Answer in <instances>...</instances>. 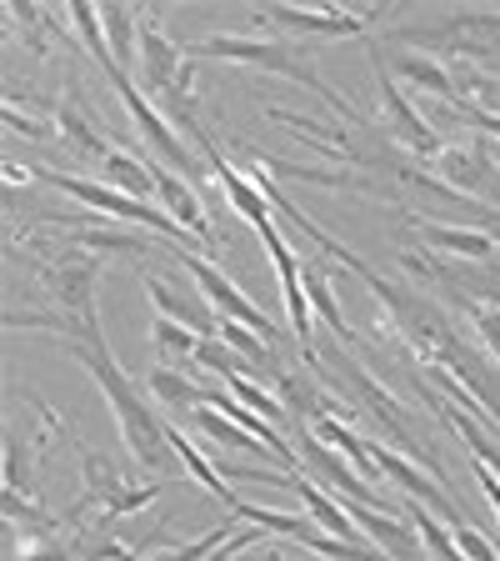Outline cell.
I'll use <instances>...</instances> for the list:
<instances>
[{"label": "cell", "instance_id": "1", "mask_svg": "<svg viewBox=\"0 0 500 561\" xmlns=\"http://www.w3.org/2000/svg\"><path fill=\"white\" fill-rule=\"evenodd\" d=\"M66 346H70V356L91 371V381L101 386L105 407L116 411L120 442L130 446L136 467H146L155 481H165L175 467H181V456H175V446H171V426L161 421V411L136 391V381L120 371V362L111 356V346H91V341H66Z\"/></svg>", "mask_w": 500, "mask_h": 561}, {"label": "cell", "instance_id": "2", "mask_svg": "<svg viewBox=\"0 0 500 561\" xmlns=\"http://www.w3.org/2000/svg\"><path fill=\"white\" fill-rule=\"evenodd\" d=\"M186 60H241V66H256V70H276L286 81L315 91L340 121H356V111H350V105L315 76V66H305V60L295 56V46H286V41H260V35H206V41H196V46L186 50Z\"/></svg>", "mask_w": 500, "mask_h": 561}, {"label": "cell", "instance_id": "3", "mask_svg": "<svg viewBox=\"0 0 500 561\" xmlns=\"http://www.w3.org/2000/svg\"><path fill=\"white\" fill-rule=\"evenodd\" d=\"M31 181H40V186H56L66 191L70 201H81V206L91 210H105V216H116V221H130V226H146V231L155 236L161 245H171V251H186L190 236L181 231V226L165 216L155 201H136L126 196V191L105 186V181H91V175H66V171H31Z\"/></svg>", "mask_w": 500, "mask_h": 561}, {"label": "cell", "instance_id": "4", "mask_svg": "<svg viewBox=\"0 0 500 561\" xmlns=\"http://www.w3.org/2000/svg\"><path fill=\"white\" fill-rule=\"evenodd\" d=\"M56 436H66L60 411L46 397L21 391V407H11V416H5V486L35 491V467H40V456Z\"/></svg>", "mask_w": 500, "mask_h": 561}, {"label": "cell", "instance_id": "5", "mask_svg": "<svg viewBox=\"0 0 500 561\" xmlns=\"http://www.w3.org/2000/svg\"><path fill=\"white\" fill-rule=\"evenodd\" d=\"M40 276V291L50 296L60 316L81 321V327H101V311H95V286H101V256L85 251V245H66L50 261L35 266Z\"/></svg>", "mask_w": 500, "mask_h": 561}, {"label": "cell", "instance_id": "6", "mask_svg": "<svg viewBox=\"0 0 500 561\" xmlns=\"http://www.w3.org/2000/svg\"><path fill=\"white\" fill-rule=\"evenodd\" d=\"M101 70H105V76H111V85H116L120 105H126V111H130V121H136V126H140V136L151 140V151L161 156V165H171L175 175H186V181H190V175H196V165H206V161H196V156L186 151V140L175 136V126L161 116V111H155L151 101H146V91H140V85L130 81V76L116 66V60H111V66H101Z\"/></svg>", "mask_w": 500, "mask_h": 561}, {"label": "cell", "instance_id": "7", "mask_svg": "<svg viewBox=\"0 0 500 561\" xmlns=\"http://www.w3.org/2000/svg\"><path fill=\"white\" fill-rule=\"evenodd\" d=\"M171 256L181 261V266H186V276L196 280V291L206 296L210 306H216V316H225V321H241V327H251L256 336H266L270 346H276V336H280L276 321H270V316L260 311V306L251 301V296H245L221 266H210V261H206V256H196V251H171Z\"/></svg>", "mask_w": 500, "mask_h": 561}, {"label": "cell", "instance_id": "8", "mask_svg": "<svg viewBox=\"0 0 500 561\" xmlns=\"http://www.w3.org/2000/svg\"><path fill=\"white\" fill-rule=\"evenodd\" d=\"M235 516L251 526H260L266 537H291L301 547H311L315 557H330V561H385V551L375 547H356V541H340L330 531L311 522V516H291V512H270V506H251V502H235Z\"/></svg>", "mask_w": 500, "mask_h": 561}, {"label": "cell", "instance_id": "9", "mask_svg": "<svg viewBox=\"0 0 500 561\" xmlns=\"http://www.w3.org/2000/svg\"><path fill=\"white\" fill-rule=\"evenodd\" d=\"M371 461H375V471L381 477H391V486H400L410 496V502H420V506H431L435 516H441L445 526H466V516L455 512V502L441 491V481H431V471H420L410 456H400V451H385L381 442H371Z\"/></svg>", "mask_w": 500, "mask_h": 561}, {"label": "cell", "instance_id": "10", "mask_svg": "<svg viewBox=\"0 0 500 561\" xmlns=\"http://www.w3.org/2000/svg\"><path fill=\"white\" fill-rule=\"evenodd\" d=\"M371 15H375V5H365V11H350V5H321V11H301V5H266L260 21L280 25V31H295V35L346 41V35H361Z\"/></svg>", "mask_w": 500, "mask_h": 561}, {"label": "cell", "instance_id": "11", "mask_svg": "<svg viewBox=\"0 0 500 561\" xmlns=\"http://www.w3.org/2000/svg\"><path fill=\"white\" fill-rule=\"evenodd\" d=\"M375 81H381V105H385V121H391V136H396L400 146H410L416 156H441V136L426 126V116H420L416 105L406 101V91L391 81L385 56H375Z\"/></svg>", "mask_w": 500, "mask_h": 561}, {"label": "cell", "instance_id": "12", "mask_svg": "<svg viewBox=\"0 0 500 561\" xmlns=\"http://www.w3.org/2000/svg\"><path fill=\"white\" fill-rule=\"evenodd\" d=\"M151 175H155V206H161L186 236H196L206 251H216V231H210V221H206V201L190 191L186 175L165 171V165H151Z\"/></svg>", "mask_w": 500, "mask_h": 561}, {"label": "cell", "instance_id": "13", "mask_svg": "<svg viewBox=\"0 0 500 561\" xmlns=\"http://www.w3.org/2000/svg\"><path fill=\"white\" fill-rule=\"evenodd\" d=\"M140 91L151 95H165L175 81H181V70H186V50L171 46L161 31V15H140Z\"/></svg>", "mask_w": 500, "mask_h": 561}, {"label": "cell", "instance_id": "14", "mask_svg": "<svg viewBox=\"0 0 500 561\" xmlns=\"http://www.w3.org/2000/svg\"><path fill=\"white\" fill-rule=\"evenodd\" d=\"M146 296H151L155 316H171V321L190 327L196 336H221V316H216V306H210L200 291L186 296V291H175L171 280H161V276H151V271H146Z\"/></svg>", "mask_w": 500, "mask_h": 561}, {"label": "cell", "instance_id": "15", "mask_svg": "<svg viewBox=\"0 0 500 561\" xmlns=\"http://www.w3.org/2000/svg\"><path fill=\"white\" fill-rule=\"evenodd\" d=\"M350 522L361 526L365 537H375V547L391 561H420L426 557V541H420L416 526H406L396 512H381V506H346Z\"/></svg>", "mask_w": 500, "mask_h": 561}, {"label": "cell", "instance_id": "16", "mask_svg": "<svg viewBox=\"0 0 500 561\" xmlns=\"http://www.w3.org/2000/svg\"><path fill=\"white\" fill-rule=\"evenodd\" d=\"M291 491L301 496V506L311 512V522L321 526V531H330V537H340V541H356V531H361V526L350 522V512L336 502V496H326V491H321V481L295 477V481H291ZM356 547H361V541H356Z\"/></svg>", "mask_w": 500, "mask_h": 561}, {"label": "cell", "instance_id": "17", "mask_svg": "<svg viewBox=\"0 0 500 561\" xmlns=\"http://www.w3.org/2000/svg\"><path fill=\"white\" fill-rule=\"evenodd\" d=\"M171 446H175V456H181V471H190V477H196L200 486H206L210 496H216V502L231 506V512H235V502H241V496H235V486L221 477V467H216V461H210L206 451H196V446H190V436L181 432V426H171Z\"/></svg>", "mask_w": 500, "mask_h": 561}, {"label": "cell", "instance_id": "18", "mask_svg": "<svg viewBox=\"0 0 500 561\" xmlns=\"http://www.w3.org/2000/svg\"><path fill=\"white\" fill-rule=\"evenodd\" d=\"M391 70H396V76H406V81H416L420 91L441 95L445 105H455V111H461V95H455V81H451V70H445L441 60L420 56V50H396V56H391Z\"/></svg>", "mask_w": 500, "mask_h": 561}, {"label": "cell", "instance_id": "19", "mask_svg": "<svg viewBox=\"0 0 500 561\" xmlns=\"http://www.w3.org/2000/svg\"><path fill=\"white\" fill-rule=\"evenodd\" d=\"M101 31L105 46H111V60L130 76V66H140V15H130L126 5H101Z\"/></svg>", "mask_w": 500, "mask_h": 561}, {"label": "cell", "instance_id": "20", "mask_svg": "<svg viewBox=\"0 0 500 561\" xmlns=\"http://www.w3.org/2000/svg\"><path fill=\"white\" fill-rule=\"evenodd\" d=\"M420 241L435 245V251H451V256H470V261H486L496 251V236L490 231H470V226H431V221H416Z\"/></svg>", "mask_w": 500, "mask_h": 561}, {"label": "cell", "instance_id": "21", "mask_svg": "<svg viewBox=\"0 0 500 561\" xmlns=\"http://www.w3.org/2000/svg\"><path fill=\"white\" fill-rule=\"evenodd\" d=\"M315 436L326 446H336V451H346L350 456V467L361 471L365 481H375L381 471H375V461H371V442H361V436L350 432V421H340V416H315V421H305Z\"/></svg>", "mask_w": 500, "mask_h": 561}, {"label": "cell", "instance_id": "22", "mask_svg": "<svg viewBox=\"0 0 500 561\" xmlns=\"http://www.w3.org/2000/svg\"><path fill=\"white\" fill-rule=\"evenodd\" d=\"M200 341L190 327H181V321H171V316H155L151 321V362L161 366H175V362H196Z\"/></svg>", "mask_w": 500, "mask_h": 561}, {"label": "cell", "instance_id": "23", "mask_svg": "<svg viewBox=\"0 0 500 561\" xmlns=\"http://www.w3.org/2000/svg\"><path fill=\"white\" fill-rule=\"evenodd\" d=\"M190 421H196V426H200V432H206L216 446H225V451H256V456H276L266 442H256V436L245 432V426H235V421L225 416V411H216V407H210V401H206V407H196V411H190Z\"/></svg>", "mask_w": 500, "mask_h": 561}, {"label": "cell", "instance_id": "24", "mask_svg": "<svg viewBox=\"0 0 500 561\" xmlns=\"http://www.w3.org/2000/svg\"><path fill=\"white\" fill-rule=\"evenodd\" d=\"M305 296H311L315 321L336 331L340 346H361V341H356V331L346 327V316H340V301H336V291H330V276H326L321 266H305Z\"/></svg>", "mask_w": 500, "mask_h": 561}, {"label": "cell", "instance_id": "25", "mask_svg": "<svg viewBox=\"0 0 500 561\" xmlns=\"http://www.w3.org/2000/svg\"><path fill=\"white\" fill-rule=\"evenodd\" d=\"M101 171H105V186L126 191V196H136V201H155V175H151V165L136 161L130 151H111V156L101 161Z\"/></svg>", "mask_w": 500, "mask_h": 561}, {"label": "cell", "instance_id": "26", "mask_svg": "<svg viewBox=\"0 0 500 561\" xmlns=\"http://www.w3.org/2000/svg\"><path fill=\"white\" fill-rule=\"evenodd\" d=\"M151 397H155V407H206V391H196L190 386V376H181L175 366H161V362H151Z\"/></svg>", "mask_w": 500, "mask_h": 561}, {"label": "cell", "instance_id": "27", "mask_svg": "<svg viewBox=\"0 0 500 561\" xmlns=\"http://www.w3.org/2000/svg\"><path fill=\"white\" fill-rule=\"evenodd\" d=\"M56 126H60V136L75 146L81 156H95V161H105V156L116 151V146H105V136L91 126V116H81L70 101H60V111H56Z\"/></svg>", "mask_w": 500, "mask_h": 561}, {"label": "cell", "instance_id": "28", "mask_svg": "<svg viewBox=\"0 0 500 561\" xmlns=\"http://www.w3.org/2000/svg\"><path fill=\"white\" fill-rule=\"evenodd\" d=\"M75 241L85 245V251H95V256H111V251H120V256H140L151 241H140L136 231H101V226H85V231H75Z\"/></svg>", "mask_w": 500, "mask_h": 561}, {"label": "cell", "instance_id": "29", "mask_svg": "<svg viewBox=\"0 0 500 561\" xmlns=\"http://www.w3.org/2000/svg\"><path fill=\"white\" fill-rule=\"evenodd\" d=\"M196 366H206V371H216L221 381H231V376H251V362H245L241 351H231L221 336H206L196 351Z\"/></svg>", "mask_w": 500, "mask_h": 561}, {"label": "cell", "instance_id": "30", "mask_svg": "<svg viewBox=\"0 0 500 561\" xmlns=\"http://www.w3.org/2000/svg\"><path fill=\"white\" fill-rule=\"evenodd\" d=\"M221 341L231 351H241L251 366H276V351H270V341L256 336L251 327H241V321H225V316H221Z\"/></svg>", "mask_w": 500, "mask_h": 561}, {"label": "cell", "instance_id": "31", "mask_svg": "<svg viewBox=\"0 0 500 561\" xmlns=\"http://www.w3.org/2000/svg\"><path fill=\"white\" fill-rule=\"evenodd\" d=\"M225 391H231L235 401H245V407L256 411V416L276 421V426H280V421H286V416H291V411L280 407V397H270L266 386H256V381H251V376H231V381H225Z\"/></svg>", "mask_w": 500, "mask_h": 561}, {"label": "cell", "instance_id": "32", "mask_svg": "<svg viewBox=\"0 0 500 561\" xmlns=\"http://www.w3.org/2000/svg\"><path fill=\"white\" fill-rule=\"evenodd\" d=\"M225 541H235V537H231V526H216V531H206L200 541H186V547H171L165 557H155V561H210L216 551L225 547Z\"/></svg>", "mask_w": 500, "mask_h": 561}, {"label": "cell", "instance_id": "33", "mask_svg": "<svg viewBox=\"0 0 500 561\" xmlns=\"http://www.w3.org/2000/svg\"><path fill=\"white\" fill-rule=\"evenodd\" d=\"M5 126H11L15 136L46 140V136H50V126H56V121H46V116H25V111H21V105H15V101H5Z\"/></svg>", "mask_w": 500, "mask_h": 561}, {"label": "cell", "instance_id": "34", "mask_svg": "<svg viewBox=\"0 0 500 561\" xmlns=\"http://www.w3.org/2000/svg\"><path fill=\"white\" fill-rule=\"evenodd\" d=\"M455 547L466 551L470 561H500V551L490 547V541L480 537V531H476V526H470V522H466V526H455Z\"/></svg>", "mask_w": 500, "mask_h": 561}, {"label": "cell", "instance_id": "35", "mask_svg": "<svg viewBox=\"0 0 500 561\" xmlns=\"http://www.w3.org/2000/svg\"><path fill=\"white\" fill-rule=\"evenodd\" d=\"M21 557L25 561H70V547L60 537H25Z\"/></svg>", "mask_w": 500, "mask_h": 561}, {"label": "cell", "instance_id": "36", "mask_svg": "<svg viewBox=\"0 0 500 561\" xmlns=\"http://www.w3.org/2000/svg\"><path fill=\"white\" fill-rule=\"evenodd\" d=\"M476 481H480V491H486V502L496 506V516H500V477L486 467V461H476Z\"/></svg>", "mask_w": 500, "mask_h": 561}, {"label": "cell", "instance_id": "37", "mask_svg": "<svg viewBox=\"0 0 500 561\" xmlns=\"http://www.w3.org/2000/svg\"><path fill=\"white\" fill-rule=\"evenodd\" d=\"M480 336H486V346L496 351V362H500V311H480Z\"/></svg>", "mask_w": 500, "mask_h": 561}, {"label": "cell", "instance_id": "38", "mask_svg": "<svg viewBox=\"0 0 500 561\" xmlns=\"http://www.w3.org/2000/svg\"><path fill=\"white\" fill-rule=\"evenodd\" d=\"M461 116H470L480 130H486V136H496V140H500V116H490V111H476L470 101H461Z\"/></svg>", "mask_w": 500, "mask_h": 561}, {"label": "cell", "instance_id": "39", "mask_svg": "<svg viewBox=\"0 0 500 561\" xmlns=\"http://www.w3.org/2000/svg\"><path fill=\"white\" fill-rule=\"evenodd\" d=\"M5 186H25V171H21V165H5Z\"/></svg>", "mask_w": 500, "mask_h": 561}]
</instances>
